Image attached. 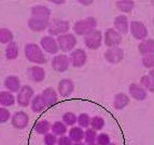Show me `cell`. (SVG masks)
Here are the masks:
<instances>
[{"instance_id": "1", "label": "cell", "mask_w": 154, "mask_h": 145, "mask_svg": "<svg viewBox=\"0 0 154 145\" xmlns=\"http://www.w3.org/2000/svg\"><path fill=\"white\" fill-rule=\"evenodd\" d=\"M24 54H25L26 60L35 65L41 66L48 62V59L44 54L43 50L41 49L39 44H35V42H28L25 44Z\"/></svg>"}, {"instance_id": "2", "label": "cell", "mask_w": 154, "mask_h": 145, "mask_svg": "<svg viewBox=\"0 0 154 145\" xmlns=\"http://www.w3.org/2000/svg\"><path fill=\"white\" fill-rule=\"evenodd\" d=\"M96 27H97V20L94 16H86L85 18L78 20L73 24L72 29H73L75 35L84 37L90 33H92L93 31H95Z\"/></svg>"}, {"instance_id": "3", "label": "cell", "mask_w": 154, "mask_h": 145, "mask_svg": "<svg viewBox=\"0 0 154 145\" xmlns=\"http://www.w3.org/2000/svg\"><path fill=\"white\" fill-rule=\"evenodd\" d=\"M70 31V23L66 20L62 18H52V21L49 22L48 31L49 35L52 37H58L60 35H64L69 33Z\"/></svg>"}, {"instance_id": "4", "label": "cell", "mask_w": 154, "mask_h": 145, "mask_svg": "<svg viewBox=\"0 0 154 145\" xmlns=\"http://www.w3.org/2000/svg\"><path fill=\"white\" fill-rule=\"evenodd\" d=\"M57 44H58L59 51L63 52H71L75 50V46L78 44L77 37L75 34H71V33H67V34L60 35L56 38Z\"/></svg>"}, {"instance_id": "5", "label": "cell", "mask_w": 154, "mask_h": 145, "mask_svg": "<svg viewBox=\"0 0 154 145\" xmlns=\"http://www.w3.org/2000/svg\"><path fill=\"white\" fill-rule=\"evenodd\" d=\"M103 37V44L108 48H118L120 47V44L123 41V36L120 33H118L113 27L106 29Z\"/></svg>"}, {"instance_id": "6", "label": "cell", "mask_w": 154, "mask_h": 145, "mask_svg": "<svg viewBox=\"0 0 154 145\" xmlns=\"http://www.w3.org/2000/svg\"><path fill=\"white\" fill-rule=\"evenodd\" d=\"M103 33L99 31V29H95L93 31L92 33L88 34L86 36H84V46L88 48V50H97L101 47L103 44Z\"/></svg>"}, {"instance_id": "7", "label": "cell", "mask_w": 154, "mask_h": 145, "mask_svg": "<svg viewBox=\"0 0 154 145\" xmlns=\"http://www.w3.org/2000/svg\"><path fill=\"white\" fill-rule=\"evenodd\" d=\"M35 96V91L31 88L30 85H22L20 91L17 92V95L15 96L16 102L20 106L22 107H27L30 105L31 100Z\"/></svg>"}, {"instance_id": "8", "label": "cell", "mask_w": 154, "mask_h": 145, "mask_svg": "<svg viewBox=\"0 0 154 145\" xmlns=\"http://www.w3.org/2000/svg\"><path fill=\"white\" fill-rule=\"evenodd\" d=\"M129 33L136 40H144L148 38L149 31L146 28V24L141 21H131L129 22Z\"/></svg>"}, {"instance_id": "9", "label": "cell", "mask_w": 154, "mask_h": 145, "mask_svg": "<svg viewBox=\"0 0 154 145\" xmlns=\"http://www.w3.org/2000/svg\"><path fill=\"white\" fill-rule=\"evenodd\" d=\"M69 61L75 68H81L88 63V53L84 49H75L70 52Z\"/></svg>"}, {"instance_id": "10", "label": "cell", "mask_w": 154, "mask_h": 145, "mask_svg": "<svg viewBox=\"0 0 154 145\" xmlns=\"http://www.w3.org/2000/svg\"><path fill=\"white\" fill-rule=\"evenodd\" d=\"M11 124L14 129L24 130L28 127L29 124V116L24 111H18L11 116Z\"/></svg>"}, {"instance_id": "11", "label": "cell", "mask_w": 154, "mask_h": 145, "mask_svg": "<svg viewBox=\"0 0 154 145\" xmlns=\"http://www.w3.org/2000/svg\"><path fill=\"white\" fill-rule=\"evenodd\" d=\"M40 47L43 50V52H46L49 54L56 55L58 54L59 52L58 44H57L56 38L50 36V35L43 36L40 39Z\"/></svg>"}, {"instance_id": "12", "label": "cell", "mask_w": 154, "mask_h": 145, "mask_svg": "<svg viewBox=\"0 0 154 145\" xmlns=\"http://www.w3.org/2000/svg\"><path fill=\"white\" fill-rule=\"evenodd\" d=\"M103 57L108 63L116 65L124 60V50L122 48H108L103 53Z\"/></svg>"}, {"instance_id": "13", "label": "cell", "mask_w": 154, "mask_h": 145, "mask_svg": "<svg viewBox=\"0 0 154 145\" xmlns=\"http://www.w3.org/2000/svg\"><path fill=\"white\" fill-rule=\"evenodd\" d=\"M52 68L57 72H65L70 66L69 56L66 54H56L52 59Z\"/></svg>"}, {"instance_id": "14", "label": "cell", "mask_w": 154, "mask_h": 145, "mask_svg": "<svg viewBox=\"0 0 154 145\" xmlns=\"http://www.w3.org/2000/svg\"><path fill=\"white\" fill-rule=\"evenodd\" d=\"M75 91V82L70 78H63L57 85V93L63 98L71 95Z\"/></svg>"}, {"instance_id": "15", "label": "cell", "mask_w": 154, "mask_h": 145, "mask_svg": "<svg viewBox=\"0 0 154 145\" xmlns=\"http://www.w3.org/2000/svg\"><path fill=\"white\" fill-rule=\"evenodd\" d=\"M31 18H39V20H43V21H49L51 18V9L48 8L46 5H37L31 7Z\"/></svg>"}, {"instance_id": "16", "label": "cell", "mask_w": 154, "mask_h": 145, "mask_svg": "<svg viewBox=\"0 0 154 145\" xmlns=\"http://www.w3.org/2000/svg\"><path fill=\"white\" fill-rule=\"evenodd\" d=\"M27 76L32 82H42L45 79V70L40 65H33L27 69Z\"/></svg>"}, {"instance_id": "17", "label": "cell", "mask_w": 154, "mask_h": 145, "mask_svg": "<svg viewBox=\"0 0 154 145\" xmlns=\"http://www.w3.org/2000/svg\"><path fill=\"white\" fill-rule=\"evenodd\" d=\"M113 28L116 29L118 33L123 36V35L128 34L129 31V20L128 18L124 14H120L118 15L114 21H113Z\"/></svg>"}, {"instance_id": "18", "label": "cell", "mask_w": 154, "mask_h": 145, "mask_svg": "<svg viewBox=\"0 0 154 145\" xmlns=\"http://www.w3.org/2000/svg\"><path fill=\"white\" fill-rule=\"evenodd\" d=\"M40 94H41V98L44 101V103H45L46 107L54 106L55 104L57 103V101H58V93H57V91L52 88V87L45 88Z\"/></svg>"}, {"instance_id": "19", "label": "cell", "mask_w": 154, "mask_h": 145, "mask_svg": "<svg viewBox=\"0 0 154 145\" xmlns=\"http://www.w3.org/2000/svg\"><path fill=\"white\" fill-rule=\"evenodd\" d=\"M128 93L136 101H144L148 98V92H146V89L136 82H133L129 85Z\"/></svg>"}, {"instance_id": "20", "label": "cell", "mask_w": 154, "mask_h": 145, "mask_svg": "<svg viewBox=\"0 0 154 145\" xmlns=\"http://www.w3.org/2000/svg\"><path fill=\"white\" fill-rule=\"evenodd\" d=\"M3 85H5V88L7 89V91H9L11 93H17L22 87L21 79L16 75H9L8 77H5Z\"/></svg>"}, {"instance_id": "21", "label": "cell", "mask_w": 154, "mask_h": 145, "mask_svg": "<svg viewBox=\"0 0 154 145\" xmlns=\"http://www.w3.org/2000/svg\"><path fill=\"white\" fill-rule=\"evenodd\" d=\"M27 26L33 33H43L49 27V21H43V20H39V18H30L27 21Z\"/></svg>"}, {"instance_id": "22", "label": "cell", "mask_w": 154, "mask_h": 145, "mask_svg": "<svg viewBox=\"0 0 154 145\" xmlns=\"http://www.w3.org/2000/svg\"><path fill=\"white\" fill-rule=\"evenodd\" d=\"M131 103L128 94L124 93V92H120V93L116 94L113 98V107L116 111H122L125 107L128 106V104Z\"/></svg>"}, {"instance_id": "23", "label": "cell", "mask_w": 154, "mask_h": 145, "mask_svg": "<svg viewBox=\"0 0 154 145\" xmlns=\"http://www.w3.org/2000/svg\"><path fill=\"white\" fill-rule=\"evenodd\" d=\"M153 50H154L153 39L146 38V39H144V40H141V41L139 42L138 51L142 56H144V55H149V54H153Z\"/></svg>"}, {"instance_id": "24", "label": "cell", "mask_w": 154, "mask_h": 145, "mask_svg": "<svg viewBox=\"0 0 154 145\" xmlns=\"http://www.w3.org/2000/svg\"><path fill=\"white\" fill-rule=\"evenodd\" d=\"M18 54H20V48H18L17 42L13 40L12 42L7 44L5 51V55L7 60L8 61L15 60V59H17Z\"/></svg>"}, {"instance_id": "25", "label": "cell", "mask_w": 154, "mask_h": 145, "mask_svg": "<svg viewBox=\"0 0 154 145\" xmlns=\"http://www.w3.org/2000/svg\"><path fill=\"white\" fill-rule=\"evenodd\" d=\"M16 102L14 94L9 91H0V106L1 107H10L13 106Z\"/></svg>"}, {"instance_id": "26", "label": "cell", "mask_w": 154, "mask_h": 145, "mask_svg": "<svg viewBox=\"0 0 154 145\" xmlns=\"http://www.w3.org/2000/svg\"><path fill=\"white\" fill-rule=\"evenodd\" d=\"M116 7L120 12L124 13H131L135 8V1L134 0H118L116 1Z\"/></svg>"}, {"instance_id": "27", "label": "cell", "mask_w": 154, "mask_h": 145, "mask_svg": "<svg viewBox=\"0 0 154 145\" xmlns=\"http://www.w3.org/2000/svg\"><path fill=\"white\" fill-rule=\"evenodd\" d=\"M51 132L56 137H63L68 132V127L62 120H57L51 124Z\"/></svg>"}, {"instance_id": "28", "label": "cell", "mask_w": 154, "mask_h": 145, "mask_svg": "<svg viewBox=\"0 0 154 145\" xmlns=\"http://www.w3.org/2000/svg\"><path fill=\"white\" fill-rule=\"evenodd\" d=\"M139 85L143 87L146 92H153L154 89V78H153V70H150L149 75H143L140 79Z\"/></svg>"}, {"instance_id": "29", "label": "cell", "mask_w": 154, "mask_h": 145, "mask_svg": "<svg viewBox=\"0 0 154 145\" xmlns=\"http://www.w3.org/2000/svg\"><path fill=\"white\" fill-rule=\"evenodd\" d=\"M70 140L72 142H82L84 139V130L82 128L78 127V126H73L69 129V135Z\"/></svg>"}, {"instance_id": "30", "label": "cell", "mask_w": 154, "mask_h": 145, "mask_svg": "<svg viewBox=\"0 0 154 145\" xmlns=\"http://www.w3.org/2000/svg\"><path fill=\"white\" fill-rule=\"evenodd\" d=\"M30 107L33 113H41L42 111L45 109V103L42 100L41 94H37V95L33 96V98L31 100Z\"/></svg>"}, {"instance_id": "31", "label": "cell", "mask_w": 154, "mask_h": 145, "mask_svg": "<svg viewBox=\"0 0 154 145\" xmlns=\"http://www.w3.org/2000/svg\"><path fill=\"white\" fill-rule=\"evenodd\" d=\"M51 124H52L51 122L46 119L39 120L36 124V126H35V131H36L38 134L44 135L51 131Z\"/></svg>"}, {"instance_id": "32", "label": "cell", "mask_w": 154, "mask_h": 145, "mask_svg": "<svg viewBox=\"0 0 154 145\" xmlns=\"http://www.w3.org/2000/svg\"><path fill=\"white\" fill-rule=\"evenodd\" d=\"M13 39H14V35L10 29L5 27L0 28V44H8L13 41Z\"/></svg>"}, {"instance_id": "33", "label": "cell", "mask_w": 154, "mask_h": 145, "mask_svg": "<svg viewBox=\"0 0 154 145\" xmlns=\"http://www.w3.org/2000/svg\"><path fill=\"white\" fill-rule=\"evenodd\" d=\"M62 121L67 127H73L77 124V115L72 111H66L62 116Z\"/></svg>"}, {"instance_id": "34", "label": "cell", "mask_w": 154, "mask_h": 145, "mask_svg": "<svg viewBox=\"0 0 154 145\" xmlns=\"http://www.w3.org/2000/svg\"><path fill=\"white\" fill-rule=\"evenodd\" d=\"M105 119L101 116H94L91 117V124L90 127L95 131H101L105 127Z\"/></svg>"}, {"instance_id": "35", "label": "cell", "mask_w": 154, "mask_h": 145, "mask_svg": "<svg viewBox=\"0 0 154 145\" xmlns=\"http://www.w3.org/2000/svg\"><path fill=\"white\" fill-rule=\"evenodd\" d=\"M77 124L78 127L82 128V129H86V128H90L91 124V117L86 113H81L80 115L77 116Z\"/></svg>"}, {"instance_id": "36", "label": "cell", "mask_w": 154, "mask_h": 145, "mask_svg": "<svg viewBox=\"0 0 154 145\" xmlns=\"http://www.w3.org/2000/svg\"><path fill=\"white\" fill-rule=\"evenodd\" d=\"M96 137H97V131H95L92 128H86L84 130V139H83V141L85 142V144L95 143Z\"/></svg>"}, {"instance_id": "37", "label": "cell", "mask_w": 154, "mask_h": 145, "mask_svg": "<svg viewBox=\"0 0 154 145\" xmlns=\"http://www.w3.org/2000/svg\"><path fill=\"white\" fill-rule=\"evenodd\" d=\"M98 145H108L109 143H111V139L110 135L108 133L101 132L99 134H97V137H96V142Z\"/></svg>"}, {"instance_id": "38", "label": "cell", "mask_w": 154, "mask_h": 145, "mask_svg": "<svg viewBox=\"0 0 154 145\" xmlns=\"http://www.w3.org/2000/svg\"><path fill=\"white\" fill-rule=\"evenodd\" d=\"M11 113L7 107L0 106V124H5L11 119Z\"/></svg>"}, {"instance_id": "39", "label": "cell", "mask_w": 154, "mask_h": 145, "mask_svg": "<svg viewBox=\"0 0 154 145\" xmlns=\"http://www.w3.org/2000/svg\"><path fill=\"white\" fill-rule=\"evenodd\" d=\"M58 137L54 135L52 132L46 133L43 135V144L44 145H56Z\"/></svg>"}, {"instance_id": "40", "label": "cell", "mask_w": 154, "mask_h": 145, "mask_svg": "<svg viewBox=\"0 0 154 145\" xmlns=\"http://www.w3.org/2000/svg\"><path fill=\"white\" fill-rule=\"evenodd\" d=\"M141 64L143 65V67H146V68H153V66H154L153 54H149V55H144V56H142Z\"/></svg>"}, {"instance_id": "41", "label": "cell", "mask_w": 154, "mask_h": 145, "mask_svg": "<svg viewBox=\"0 0 154 145\" xmlns=\"http://www.w3.org/2000/svg\"><path fill=\"white\" fill-rule=\"evenodd\" d=\"M73 142L70 140V137L68 135H63L57 139V145H72Z\"/></svg>"}, {"instance_id": "42", "label": "cell", "mask_w": 154, "mask_h": 145, "mask_svg": "<svg viewBox=\"0 0 154 145\" xmlns=\"http://www.w3.org/2000/svg\"><path fill=\"white\" fill-rule=\"evenodd\" d=\"M78 2H79L80 5H84V7H88V5H93V1H92V0H79Z\"/></svg>"}, {"instance_id": "43", "label": "cell", "mask_w": 154, "mask_h": 145, "mask_svg": "<svg viewBox=\"0 0 154 145\" xmlns=\"http://www.w3.org/2000/svg\"><path fill=\"white\" fill-rule=\"evenodd\" d=\"M53 5H63L66 3V1H64V0H62V1H55V0H53V1H51Z\"/></svg>"}, {"instance_id": "44", "label": "cell", "mask_w": 154, "mask_h": 145, "mask_svg": "<svg viewBox=\"0 0 154 145\" xmlns=\"http://www.w3.org/2000/svg\"><path fill=\"white\" fill-rule=\"evenodd\" d=\"M72 145H86L85 143H83V142H75Z\"/></svg>"}, {"instance_id": "45", "label": "cell", "mask_w": 154, "mask_h": 145, "mask_svg": "<svg viewBox=\"0 0 154 145\" xmlns=\"http://www.w3.org/2000/svg\"><path fill=\"white\" fill-rule=\"evenodd\" d=\"M108 145H119V144H116V143H113V142H111V143H109Z\"/></svg>"}, {"instance_id": "46", "label": "cell", "mask_w": 154, "mask_h": 145, "mask_svg": "<svg viewBox=\"0 0 154 145\" xmlns=\"http://www.w3.org/2000/svg\"><path fill=\"white\" fill-rule=\"evenodd\" d=\"M86 145H98L97 143H90V144H86Z\"/></svg>"}]
</instances>
